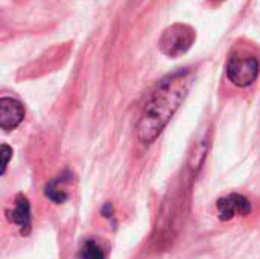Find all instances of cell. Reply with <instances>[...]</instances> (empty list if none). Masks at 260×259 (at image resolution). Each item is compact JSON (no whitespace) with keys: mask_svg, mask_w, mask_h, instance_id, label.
Returning <instances> with one entry per match:
<instances>
[{"mask_svg":"<svg viewBox=\"0 0 260 259\" xmlns=\"http://www.w3.org/2000/svg\"><path fill=\"white\" fill-rule=\"evenodd\" d=\"M193 82L190 70H181L163 79L151 95L137 125L139 139L143 143L154 142L169 119L180 108Z\"/></svg>","mask_w":260,"mask_h":259,"instance_id":"obj_1","label":"cell"},{"mask_svg":"<svg viewBox=\"0 0 260 259\" xmlns=\"http://www.w3.org/2000/svg\"><path fill=\"white\" fill-rule=\"evenodd\" d=\"M195 41V32L187 24H172L165 31L160 40V49L169 56H178L190 49Z\"/></svg>","mask_w":260,"mask_h":259,"instance_id":"obj_2","label":"cell"},{"mask_svg":"<svg viewBox=\"0 0 260 259\" xmlns=\"http://www.w3.org/2000/svg\"><path fill=\"white\" fill-rule=\"evenodd\" d=\"M227 75L235 85L248 87L259 75V61L254 56L233 55L227 66Z\"/></svg>","mask_w":260,"mask_h":259,"instance_id":"obj_3","label":"cell"},{"mask_svg":"<svg viewBox=\"0 0 260 259\" xmlns=\"http://www.w3.org/2000/svg\"><path fill=\"white\" fill-rule=\"evenodd\" d=\"M216 209H218V217L222 221H229L236 215H248L251 212V203L244 195L232 194L219 198L216 203Z\"/></svg>","mask_w":260,"mask_h":259,"instance_id":"obj_4","label":"cell"},{"mask_svg":"<svg viewBox=\"0 0 260 259\" xmlns=\"http://www.w3.org/2000/svg\"><path fill=\"white\" fill-rule=\"evenodd\" d=\"M24 118L23 105L12 98H2L0 99V127L5 131H11L20 125Z\"/></svg>","mask_w":260,"mask_h":259,"instance_id":"obj_5","label":"cell"},{"mask_svg":"<svg viewBox=\"0 0 260 259\" xmlns=\"http://www.w3.org/2000/svg\"><path fill=\"white\" fill-rule=\"evenodd\" d=\"M8 220L21 229V235H27L30 229V206L24 195H18L15 198V205L11 211L6 212Z\"/></svg>","mask_w":260,"mask_h":259,"instance_id":"obj_6","label":"cell"},{"mask_svg":"<svg viewBox=\"0 0 260 259\" xmlns=\"http://www.w3.org/2000/svg\"><path fill=\"white\" fill-rule=\"evenodd\" d=\"M67 179L66 177H56L55 180H52L50 183L46 185L44 194L49 200H52L53 203H64L67 200V192H66V185Z\"/></svg>","mask_w":260,"mask_h":259,"instance_id":"obj_7","label":"cell"},{"mask_svg":"<svg viewBox=\"0 0 260 259\" xmlns=\"http://www.w3.org/2000/svg\"><path fill=\"white\" fill-rule=\"evenodd\" d=\"M79 258L81 259H105V253L102 250V247L93 241V240H87L84 241L81 250H79Z\"/></svg>","mask_w":260,"mask_h":259,"instance_id":"obj_8","label":"cell"},{"mask_svg":"<svg viewBox=\"0 0 260 259\" xmlns=\"http://www.w3.org/2000/svg\"><path fill=\"white\" fill-rule=\"evenodd\" d=\"M2 157H3V163H2V174H5L6 166H8V162H9V159L12 157V150H11L8 145H2Z\"/></svg>","mask_w":260,"mask_h":259,"instance_id":"obj_9","label":"cell"},{"mask_svg":"<svg viewBox=\"0 0 260 259\" xmlns=\"http://www.w3.org/2000/svg\"><path fill=\"white\" fill-rule=\"evenodd\" d=\"M111 214H113V208H111V205L108 203V205H105V206H104V209H102V215L108 218V217H111Z\"/></svg>","mask_w":260,"mask_h":259,"instance_id":"obj_10","label":"cell"}]
</instances>
